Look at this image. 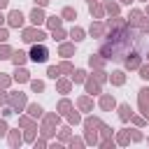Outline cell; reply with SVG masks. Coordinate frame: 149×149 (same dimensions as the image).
<instances>
[{
    "mask_svg": "<svg viewBox=\"0 0 149 149\" xmlns=\"http://www.w3.org/2000/svg\"><path fill=\"white\" fill-rule=\"evenodd\" d=\"M63 19H77V12H74L72 7H65V9H63Z\"/></svg>",
    "mask_w": 149,
    "mask_h": 149,
    "instance_id": "obj_6",
    "label": "cell"
},
{
    "mask_svg": "<svg viewBox=\"0 0 149 149\" xmlns=\"http://www.w3.org/2000/svg\"><path fill=\"white\" fill-rule=\"evenodd\" d=\"M102 107H105V109H112V107H114V100H112V98H102Z\"/></svg>",
    "mask_w": 149,
    "mask_h": 149,
    "instance_id": "obj_11",
    "label": "cell"
},
{
    "mask_svg": "<svg viewBox=\"0 0 149 149\" xmlns=\"http://www.w3.org/2000/svg\"><path fill=\"white\" fill-rule=\"evenodd\" d=\"M30 21L37 26V23H42L44 21V14H42V9H33V14H30Z\"/></svg>",
    "mask_w": 149,
    "mask_h": 149,
    "instance_id": "obj_5",
    "label": "cell"
},
{
    "mask_svg": "<svg viewBox=\"0 0 149 149\" xmlns=\"http://www.w3.org/2000/svg\"><path fill=\"white\" fill-rule=\"evenodd\" d=\"M107 12H112V14H116V12H119V7H116V5H112V2H107Z\"/></svg>",
    "mask_w": 149,
    "mask_h": 149,
    "instance_id": "obj_18",
    "label": "cell"
},
{
    "mask_svg": "<svg viewBox=\"0 0 149 149\" xmlns=\"http://www.w3.org/2000/svg\"><path fill=\"white\" fill-rule=\"evenodd\" d=\"M9 23H12V26H21V23H23V16H21L19 9H14V12L9 14Z\"/></svg>",
    "mask_w": 149,
    "mask_h": 149,
    "instance_id": "obj_3",
    "label": "cell"
},
{
    "mask_svg": "<svg viewBox=\"0 0 149 149\" xmlns=\"http://www.w3.org/2000/svg\"><path fill=\"white\" fill-rule=\"evenodd\" d=\"M140 77H144V79H149V65H147V68H142V74H140Z\"/></svg>",
    "mask_w": 149,
    "mask_h": 149,
    "instance_id": "obj_22",
    "label": "cell"
},
{
    "mask_svg": "<svg viewBox=\"0 0 149 149\" xmlns=\"http://www.w3.org/2000/svg\"><path fill=\"white\" fill-rule=\"evenodd\" d=\"M61 54H63V56H68V54H72V47H63V49H61Z\"/></svg>",
    "mask_w": 149,
    "mask_h": 149,
    "instance_id": "obj_21",
    "label": "cell"
},
{
    "mask_svg": "<svg viewBox=\"0 0 149 149\" xmlns=\"http://www.w3.org/2000/svg\"><path fill=\"white\" fill-rule=\"evenodd\" d=\"M2 21H5V19H2V14H0V23H2Z\"/></svg>",
    "mask_w": 149,
    "mask_h": 149,
    "instance_id": "obj_29",
    "label": "cell"
},
{
    "mask_svg": "<svg viewBox=\"0 0 149 149\" xmlns=\"http://www.w3.org/2000/svg\"><path fill=\"white\" fill-rule=\"evenodd\" d=\"M7 2H9V0H0V9H2V7H7Z\"/></svg>",
    "mask_w": 149,
    "mask_h": 149,
    "instance_id": "obj_27",
    "label": "cell"
},
{
    "mask_svg": "<svg viewBox=\"0 0 149 149\" xmlns=\"http://www.w3.org/2000/svg\"><path fill=\"white\" fill-rule=\"evenodd\" d=\"M30 58L35 61V63H44L47 58H49V51L40 44V47H33V51H30Z\"/></svg>",
    "mask_w": 149,
    "mask_h": 149,
    "instance_id": "obj_1",
    "label": "cell"
},
{
    "mask_svg": "<svg viewBox=\"0 0 149 149\" xmlns=\"http://www.w3.org/2000/svg\"><path fill=\"white\" fill-rule=\"evenodd\" d=\"M140 65V54H130L126 58V68H137Z\"/></svg>",
    "mask_w": 149,
    "mask_h": 149,
    "instance_id": "obj_4",
    "label": "cell"
},
{
    "mask_svg": "<svg viewBox=\"0 0 149 149\" xmlns=\"http://www.w3.org/2000/svg\"><path fill=\"white\" fill-rule=\"evenodd\" d=\"M7 54H9V49H7V47H0V58H9Z\"/></svg>",
    "mask_w": 149,
    "mask_h": 149,
    "instance_id": "obj_19",
    "label": "cell"
},
{
    "mask_svg": "<svg viewBox=\"0 0 149 149\" xmlns=\"http://www.w3.org/2000/svg\"><path fill=\"white\" fill-rule=\"evenodd\" d=\"M112 79H114V84H123V74H121V72H114Z\"/></svg>",
    "mask_w": 149,
    "mask_h": 149,
    "instance_id": "obj_16",
    "label": "cell"
},
{
    "mask_svg": "<svg viewBox=\"0 0 149 149\" xmlns=\"http://www.w3.org/2000/svg\"><path fill=\"white\" fill-rule=\"evenodd\" d=\"M81 79H84V72L77 70V72H74V81H81Z\"/></svg>",
    "mask_w": 149,
    "mask_h": 149,
    "instance_id": "obj_20",
    "label": "cell"
},
{
    "mask_svg": "<svg viewBox=\"0 0 149 149\" xmlns=\"http://www.w3.org/2000/svg\"><path fill=\"white\" fill-rule=\"evenodd\" d=\"M35 2H37V5H40V7H42V5H47V2H49V0H35Z\"/></svg>",
    "mask_w": 149,
    "mask_h": 149,
    "instance_id": "obj_26",
    "label": "cell"
},
{
    "mask_svg": "<svg viewBox=\"0 0 149 149\" xmlns=\"http://www.w3.org/2000/svg\"><path fill=\"white\" fill-rule=\"evenodd\" d=\"M16 79H19V81H26V79H28V72H26V70H19V72H16Z\"/></svg>",
    "mask_w": 149,
    "mask_h": 149,
    "instance_id": "obj_14",
    "label": "cell"
},
{
    "mask_svg": "<svg viewBox=\"0 0 149 149\" xmlns=\"http://www.w3.org/2000/svg\"><path fill=\"white\" fill-rule=\"evenodd\" d=\"M121 2H126V5H130V2H133V0H121Z\"/></svg>",
    "mask_w": 149,
    "mask_h": 149,
    "instance_id": "obj_28",
    "label": "cell"
},
{
    "mask_svg": "<svg viewBox=\"0 0 149 149\" xmlns=\"http://www.w3.org/2000/svg\"><path fill=\"white\" fill-rule=\"evenodd\" d=\"M12 61H14V63H16V65H21V63H23V61H26V54H23V51H16V54H14V56H12Z\"/></svg>",
    "mask_w": 149,
    "mask_h": 149,
    "instance_id": "obj_8",
    "label": "cell"
},
{
    "mask_svg": "<svg viewBox=\"0 0 149 149\" xmlns=\"http://www.w3.org/2000/svg\"><path fill=\"white\" fill-rule=\"evenodd\" d=\"M58 72H61V68H49V77H54V79H56V77H58Z\"/></svg>",
    "mask_w": 149,
    "mask_h": 149,
    "instance_id": "obj_17",
    "label": "cell"
},
{
    "mask_svg": "<svg viewBox=\"0 0 149 149\" xmlns=\"http://www.w3.org/2000/svg\"><path fill=\"white\" fill-rule=\"evenodd\" d=\"M119 112H121V119H130V107H128V105H121Z\"/></svg>",
    "mask_w": 149,
    "mask_h": 149,
    "instance_id": "obj_9",
    "label": "cell"
},
{
    "mask_svg": "<svg viewBox=\"0 0 149 149\" xmlns=\"http://www.w3.org/2000/svg\"><path fill=\"white\" fill-rule=\"evenodd\" d=\"M19 142H21V137H19V135L14 133V135H12V144H19Z\"/></svg>",
    "mask_w": 149,
    "mask_h": 149,
    "instance_id": "obj_24",
    "label": "cell"
},
{
    "mask_svg": "<svg viewBox=\"0 0 149 149\" xmlns=\"http://www.w3.org/2000/svg\"><path fill=\"white\" fill-rule=\"evenodd\" d=\"M33 88L35 91H42V81H33Z\"/></svg>",
    "mask_w": 149,
    "mask_h": 149,
    "instance_id": "obj_23",
    "label": "cell"
},
{
    "mask_svg": "<svg viewBox=\"0 0 149 149\" xmlns=\"http://www.w3.org/2000/svg\"><path fill=\"white\" fill-rule=\"evenodd\" d=\"M88 2H95V0H88Z\"/></svg>",
    "mask_w": 149,
    "mask_h": 149,
    "instance_id": "obj_30",
    "label": "cell"
},
{
    "mask_svg": "<svg viewBox=\"0 0 149 149\" xmlns=\"http://www.w3.org/2000/svg\"><path fill=\"white\" fill-rule=\"evenodd\" d=\"M70 35H72V40H74V42H79V40L84 37V30H81V28H72V33H70Z\"/></svg>",
    "mask_w": 149,
    "mask_h": 149,
    "instance_id": "obj_7",
    "label": "cell"
},
{
    "mask_svg": "<svg viewBox=\"0 0 149 149\" xmlns=\"http://www.w3.org/2000/svg\"><path fill=\"white\" fill-rule=\"evenodd\" d=\"M30 114H33V116H40V114H42V107H40V105H30Z\"/></svg>",
    "mask_w": 149,
    "mask_h": 149,
    "instance_id": "obj_12",
    "label": "cell"
},
{
    "mask_svg": "<svg viewBox=\"0 0 149 149\" xmlns=\"http://www.w3.org/2000/svg\"><path fill=\"white\" fill-rule=\"evenodd\" d=\"M49 26H51V28H58V26H61V19L51 16V19H49Z\"/></svg>",
    "mask_w": 149,
    "mask_h": 149,
    "instance_id": "obj_15",
    "label": "cell"
},
{
    "mask_svg": "<svg viewBox=\"0 0 149 149\" xmlns=\"http://www.w3.org/2000/svg\"><path fill=\"white\" fill-rule=\"evenodd\" d=\"M91 35H102V26H91Z\"/></svg>",
    "mask_w": 149,
    "mask_h": 149,
    "instance_id": "obj_13",
    "label": "cell"
},
{
    "mask_svg": "<svg viewBox=\"0 0 149 149\" xmlns=\"http://www.w3.org/2000/svg\"><path fill=\"white\" fill-rule=\"evenodd\" d=\"M12 102H14V105H16V107H21V105H23V102H26V98H23V95H21V93H19V95H14V100H12Z\"/></svg>",
    "mask_w": 149,
    "mask_h": 149,
    "instance_id": "obj_10",
    "label": "cell"
},
{
    "mask_svg": "<svg viewBox=\"0 0 149 149\" xmlns=\"http://www.w3.org/2000/svg\"><path fill=\"white\" fill-rule=\"evenodd\" d=\"M5 40H7V33H5V30H0V42H5Z\"/></svg>",
    "mask_w": 149,
    "mask_h": 149,
    "instance_id": "obj_25",
    "label": "cell"
},
{
    "mask_svg": "<svg viewBox=\"0 0 149 149\" xmlns=\"http://www.w3.org/2000/svg\"><path fill=\"white\" fill-rule=\"evenodd\" d=\"M44 37H47V35H44L42 30H26V33H23V40H26V42H42Z\"/></svg>",
    "mask_w": 149,
    "mask_h": 149,
    "instance_id": "obj_2",
    "label": "cell"
}]
</instances>
